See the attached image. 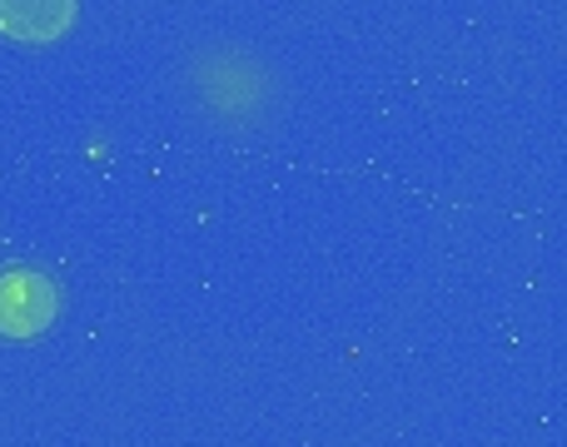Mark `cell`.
<instances>
[{"instance_id":"1","label":"cell","mask_w":567,"mask_h":447,"mask_svg":"<svg viewBox=\"0 0 567 447\" xmlns=\"http://www.w3.org/2000/svg\"><path fill=\"white\" fill-rule=\"evenodd\" d=\"M55 319V283L40 269H0V333L6 339H35Z\"/></svg>"},{"instance_id":"2","label":"cell","mask_w":567,"mask_h":447,"mask_svg":"<svg viewBox=\"0 0 567 447\" xmlns=\"http://www.w3.org/2000/svg\"><path fill=\"white\" fill-rule=\"evenodd\" d=\"M75 15V0H0V30L16 40H55Z\"/></svg>"}]
</instances>
